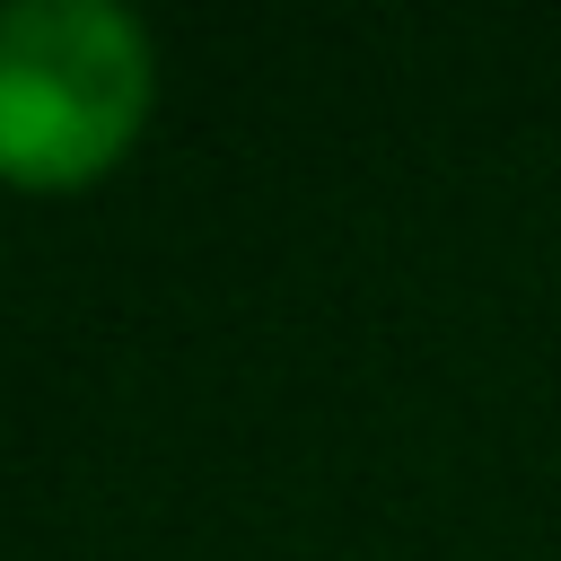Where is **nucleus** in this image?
<instances>
[{
	"label": "nucleus",
	"instance_id": "1",
	"mask_svg": "<svg viewBox=\"0 0 561 561\" xmlns=\"http://www.w3.org/2000/svg\"><path fill=\"white\" fill-rule=\"evenodd\" d=\"M149 35L123 0H0V175L88 184L149 114Z\"/></svg>",
	"mask_w": 561,
	"mask_h": 561
}]
</instances>
